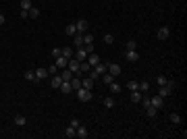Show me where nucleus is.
I'll return each instance as SVG.
<instances>
[{"mask_svg": "<svg viewBox=\"0 0 187 139\" xmlns=\"http://www.w3.org/2000/svg\"><path fill=\"white\" fill-rule=\"evenodd\" d=\"M175 87H177V83H175V81H166V85H160V87H158V96L168 98L171 93H173Z\"/></svg>", "mask_w": 187, "mask_h": 139, "instance_id": "obj_1", "label": "nucleus"}, {"mask_svg": "<svg viewBox=\"0 0 187 139\" xmlns=\"http://www.w3.org/2000/svg\"><path fill=\"white\" fill-rule=\"evenodd\" d=\"M67 69H71L75 75L81 77V63H79V60H75V58H69V60H67Z\"/></svg>", "mask_w": 187, "mask_h": 139, "instance_id": "obj_2", "label": "nucleus"}, {"mask_svg": "<svg viewBox=\"0 0 187 139\" xmlns=\"http://www.w3.org/2000/svg\"><path fill=\"white\" fill-rule=\"evenodd\" d=\"M75 93H77V98H79V100H83V102H90L91 96H94V93H91V89H85V87H79Z\"/></svg>", "mask_w": 187, "mask_h": 139, "instance_id": "obj_3", "label": "nucleus"}, {"mask_svg": "<svg viewBox=\"0 0 187 139\" xmlns=\"http://www.w3.org/2000/svg\"><path fill=\"white\" fill-rule=\"evenodd\" d=\"M87 50H85V46H81V48H75V54H73V58L75 60H79V63H83V60H87Z\"/></svg>", "mask_w": 187, "mask_h": 139, "instance_id": "obj_4", "label": "nucleus"}, {"mask_svg": "<svg viewBox=\"0 0 187 139\" xmlns=\"http://www.w3.org/2000/svg\"><path fill=\"white\" fill-rule=\"evenodd\" d=\"M106 73H110V75L114 77V79H117V77L121 75L123 71H121V67H118V64H114V63H108V64H106Z\"/></svg>", "mask_w": 187, "mask_h": 139, "instance_id": "obj_5", "label": "nucleus"}, {"mask_svg": "<svg viewBox=\"0 0 187 139\" xmlns=\"http://www.w3.org/2000/svg\"><path fill=\"white\" fill-rule=\"evenodd\" d=\"M44 79H48V69H46V67H38V69H35V81L40 83Z\"/></svg>", "mask_w": 187, "mask_h": 139, "instance_id": "obj_6", "label": "nucleus"}, {"mask_svg": "<svg viewBox=\"0 0 187 139\" xmlns=\"http://www.w3.org/2000/svg\"><path fill=\"white\" fill-rule=\"evenodd\" d=\"M168 35H171V29L166 27V25L158 27V31H156V37H158V40H168Z\"/></svg>", "mask_w": 187, "mask_h": 139, "instance_id": "obj_7", "label": "nucleus"}, {"mask_svg": "<svg viewBox=\"0 0 187 139\" xmlns=\"http://www.w3.org/2000/svg\"><path fill=\"white\" fill-rule=\"evenodd\" d=\"M75 137H79V139H87V137H90V131H87V129H85L83 125H79V127L75 129Z\"/></svg>", "mask_w": 187, "mask_h": 139, "instance_id": "obj_8", "label": "nucleus"}, {"mask_svg": "<svg viewBox=\"0 0 187 139\" xmlns=\"http://www.w3.org/2000/svg\"><path fill=\"white\" fill-rule=\"evenodd\" d=\"M125 58H127L129 63H137L139 60V52L137 50H127V52H125Z\"/></svg>", "mask_w": 187, "mask_h": 139, "instance_id": "obj_9", "label": "nucleus"}, {"mask_svg": "<svg viewBox=\"0 0 187 139\" xmlns=\"http://www.w3.org/2000/svg\"><path fill=\"white\" fill-rule=\"evenodd\" d=\"M75 27H77V33H85V31H87V21H85V19H77Z\"/></svg>", "mask_w": 187, "mask_h": 139, "instance_id": "obj_10", "label": "nucleus"}, {"mask_svg": "<svg viewBox=\"0 0 187 139\" xmlns=\"http://www.w3.org/2000/svg\"><path fill=\"white\" fill-rule=\"evenodd\" d=\"M150 102H152L154 108H158V110H160V108L164 106V98H162V96H154V98H150Z\"/></svg>", "mask_w": 187, "mask_h": 139, "instance_id": "obj_11", "label": "nucleus"}, {"mask_svg": "<svg viewBox=\"0 0 187 139\" xmlns=\"http://www.w3.org/2000/svg\"><path fill=\"white\" fill-rule=\"evenodd\" d=\"M87 63H90V67H91V69H94V67H96V64H100V63H102V60H100V56H98L96 52H91V54L87 56Z\"/></svg>", "mask_w": 187, "mask_h": 139, "instance_id": "obj_12", "label": "nucleus"}, {"mask_svg": "<svg viewBox=\"0 0 187 139\" xmlns=\"http://www.w3.org/2000/svg\"><path fill=\"white\" fill-rule=\"evenodd\" d=\"M94 85H96V81H94L91 77H85V79H81V87H85V89H94Z\"/></svg>", "mask_w": 187, "mask_h": 139, "instance_id": "obj_13", "label": "nucleus"}, {"mask_svg": "<svg viewBox=\"0 0 187 139\" xmlns=\"http://www.w3.org/2000/svg\"><path fill=\"white\" fill-rule=\"evenodd\" d=\"M60 83H62V77L58 75V73H56V75H52V79H50V85H52L54 89H58V87H60Z\"/></svg>", "mask_w": 187, "mask_h": 139, "instance_id": "obj_14", "label": "nucleus"}, {"mask_svg": "<svg viewBox=\"0 0 187 139\" xmlns=\"http://www.w3.org/2000/svg\"><path fill=\"white\" fill-rule=\"evenodd\" d=\"M58 89H60L62 93H67V96H69V93H73V87H71V81H62Z\"/></svg>", "mask_w": 187, "mask_h": 139, "instance_id": "obj_15", "label": "nucleus"}, {"mask_svg": "<svg viewBox=\"0 0 187 139\" xmlns=\"http://www.w3.org/2000/svg\"><path fill=\"white\" fill-rule=\"evenodd\" d=\"M60 77H62V81H71V79L75 77V73H73V71H71V69H62Z\"/></svg>", "mask_w": 187, "mask_h": 139, "instance_id": "obj_16", "label": "nucleus"}, {"mask_svg": "<svg viewBox=\"0 0 187 139\" xmlns=\"http://www.w3.org/2000/svg\"><path fill=\"white\" fill-rule=\"evenodd\" d=\"M73 46H75V48H81L83 46V33H75L73 35Z\"/></svg>", "mask_w": 187, "mask_h": 139, "instance_id": "obj_17", "label": "nucleus"}, {"mask_svg": "<svg viewBox=\"0 0 187 139\" xmlns=\"http://www.w3.org/2000/svg\"><path fill=\"white\" fill-rule=\"evenodd\" d=\"M71 87H73V91H77L79 87H81V77L79 75H75L73 79H71Z\"/></svg>", "mask_w": 187, "mask_h": 139, "instance_id": "obj_18", "label": "nucleus"}, {"mask_svg": "<svg viewBox=\"0 0 187 139\" xmlns=\"http://www.w3.org/2000/svg\"><path fill=\"white\" fill-rule=\"evenodd\" d=\"M141 98H144V93H141L139 89L131 91V100H133V104H139V102H141Z\"/></svg>", "mask_w": 187, "mask_h": 139, "instance_id": "obj_19", "label": "nucleus"}, {"mask_svg": "<svg viewBox=\"0 0 187 139\" xmlns=\"http://www.w3.org/2000/svg\"><path fill=\"white\" fill-rule=\"evenodd\" d=\"M23 77H25V81H33V83H38V81H35V71H25V73H23Z\"/></svg>", "mask_w": 187, "mask_h": 139, "instance_id": "obj_20", "label": "nucleus"}, {"mask_svg": "<svg viewBox=\"0 0 187 139\" xmlns=\"http://www.w3.org/2000/svg\"><path fill=\"white\" fill-rule=\"evenodd\" d=\"M108 87H110V91H112V93H117V96L121 93V89H123V87H121V85H118L117 81H112V83H108Z\"/></svg>", "mask_w": 187, "mask_h": 139, "instance_id": "obj_21", "label": "nucleus"}, {"mask_svg": "<svg viewBox=\"0 0 187 139\" xmlns=\"http://www.w3.org/2000/svg\"><path fill=\"white\" fill-rule=\"evenodd\" d=\"M62 135H65V137L67 139H71V137H75V127H67V129H65V133H62Z\"/></svg>", "mask_w": 187, "mask_h": 139, "instance_id": "obj_22", "label": "nucleus"}, {"mask_svg": "<svg viewBox=\"0 0 187 139\" xmlns=\"http://www.w3.org/2000/svg\"><path fill=\"white\" fill-rule=\"evenodd\" d=\"M27 13H29V19H38V17H40V8H38V7H31Z\"/></svg>", "mask_w": 187, "mask_h": 139, "instance_id": "obj_23", "label": "nucleus"}, {"mask_svg": "<svg viewBox=\"0 0 187 139\" xmlns=\"http://www.w3.org/2000/svg\"><path fill=\"white\" fill-rule=\"evenodd\" d=\"M145 112H148V116H150V118H156V116H158V108H154V106H148V108H145Z\"/></svg>", "mask_w": 187, "mask_h": 139, "instance_id": "obj_24", "label": "nucleus"}, {"mask_svg": "<svg viewBox=\"0 0 187 139\" xmlns=\"http://www.w3.org/2000/svg\"><path fill=\"white\" fill-rule=\"evenodd\" d=\"M65 33H67V35H75V33H77L75 23H69V25H67V29H65Z\"/></svg>", "mask_w": 187, "mask_h": 139, "instance_id": "obj_25", "label": "nucleus"}, {"mask_svg": "<svg viewBox=\"0 0 187 139\" xmlns=\"http://www.w3.org/2000/svg\"><path fill=\"white\" fill-rule=\"evenodd\" d=\"M15 125L17 127H25L27 125V118L25 116H15Z\"/></svg>", "mask_w": 187, "mask_h": 139, "instance_id": "obj_26", "label": "nucleus"}, {"mask_svg": "<svg viewBox=\"0 0 187 139\" xmlns=\"http://www.w3.org/2000/svg\"><path fill=\"white\" fill-rule=\"evenodd\" d=\"M73 54H75V50L73 48H62V56L69 60V58H73Z\"/></svg>", "mask_w": 187, "mask_h": 139, "instance_id": "obj_27", "label": "nucleus"}, {"mask_svg": "<svg viewBox=\"0 0 187 139\" xmlns=\"http://www.w3.org/2000/svg\"><path fill=\"white\" fill-rule=\"evenodd\" d=\"M102 40H104V44L112 46V44H114V35H112V33H104V37H102Z\"/></svg>", "mask_w": 187, "mask_h": 139, "instance_id": "obj_28", "label": "nucleus"}, {"mask_svg": "<svg viewBox=\"0 0 187 139\" xmlns=\"http://www.w3.org/2000/svg\"><path fill=\"white\" fill-rule=\"evenodd\" d=\"M102 102H104L106 108H114V104H117V102H114V98H104Z\"/></svg>", "mask_w": 187, "mask_h": 139, "instance_id": "obj_29", "label": "nucleus"}, {"mask_svg": "<svg viewBox=\"0 0 187 139\" xmlns=\"http://www.w3.org/2000/svg\"><path fill=\"white\" fill-rule=\"evenodd\" d=\"M127 89H129V91H135V89H139V81H133V79H131V81L127 83Z\"/></svg>", "mask_w": 187, "mask_h": 139, "instance_id": "obj_30", "label": "nucleus"}, {"mask_svg": "<svg viewBox=\"0 0 187 139\" xmlns=\"http://www.w3.org/2000/svg\"><path fill=\"white\" fill-rule=\"evenodd\" d=\"M54 64H56V67H62V69H67V58H65V56H58Z\"/></svg>", "mask_w": 187, "mask_h": 139, "instance_id": "obj_31", "label": "nucleus"}, {"mask_svg": "<svg viewBox=\"0 0 187 139\" xmlns=\"http://www.w3.org/2000/svg\"><path fill=\"white\" fill-rule=\"evenodd\" d=\"M100 79H102L104 83H112V81H114V77H112L110 73H104V75H100Z\"/></svg>", "mask_w": 187, "mask_h": 139, "instance_id": "obj_32", "label": "nucleus"}, {"mask_svg": "<svg viewBox=\"0 0 187 139\" xmlns=\"http://www.w3.org/2000/svg\"><path fill=\"white\" fill-rule=\"evenodd\" d=\"M87 44H94V35L91 33H83V46H87Z\"/></svg>", "mask_w": 187, "mask_h": 139, "instance_id": "obj_33", "label": "nucleus"}, {"mask_svg": "<svg viewBox=\"0 0 187 139\" xmlns=\"http://www.w3.org/2000/svg\"><path fill=\"white\" fill-rule=\"evenodd\" d=\"M94 71H96L98 75H104V73H106V64H102V63L96 64V67H94Z\"/></svg>", "mask_w": 187, "mask_h": 139, "instance_id": "obj_34", "label": "nucleus"}, {"mask_svg": "<svg viewBox=\"0 0 187 139\" xmlns=\"http://www.w3.org/2000/svg\"><path fill=\"white\" fill-rule=\"evenodd\" d=\"M148 89H150V83H148V81H139V91H141V93H145Z\"/></svg>", "mask_w": 187, "mask_h": 139, "instance_id": "obj_35", "label": "nucleus"}, {"mask_svg": "<svg viewBox=\"0 0 187 139\" xmlns=\"http://www.w3.org/2000/svg\"><path fill=\"white\" fill-rule=\"evenodd\" d=\"M168 118H171V123H175V125H179L181 123V114H177V112H173Z\"/></svg>", "mask_w": 187, "mask_h": 139, "instance_id": "obj_36", "label": "nucleus"}, {"mask_svg": "<svg viewBox=\"0 0 187 139\" xmlns=\"http://www.w3.org/2000/svg\"><path fill=\"white\" fill-rule=\"evenodd\" d=\"M31 7H33V4H31V0H21V8H23V11H29Z\"/></svg>", "mask_w": 187, "mask_h": 139, "instance_id": "obj_37", "label": "nucleus"}, {"mask_svg": "<svg viewBox=\"0 0 187 139\" xmlns=\"http://www.w3.org/2000/svg\"><path fill=\"white\" fill-rule=\"evenodd\" d=\"M127 50H137V42L135 40H127Z\"/></svg>", "mask_w": 187, "mask_h": 139, "instance_id": "obj_38", "label": "nucleus"}, {"mask_svg": "<svg viewBox=\"0 0 187 139\" xmlns=\"http://www.w3.org/2000/svg\"><path fill=\"white\" fill-rule=\"evenodd\" d=\"M90 71H91L90 63H87V60H83V63H81V73H90Z\"/></svg>", "mask_w": 187, "mask_h": 139, "instance_id": "obj_39", "label": "nucleus"}, {"mask_svg": "<svg viewBox=\"0 0 187 139\" xmlns=\"http://www.w3.org/2000/svg\"><path fill=\"white\" fill-rule=\"evenodd\" d=\"M156 85H158V87H160V85H166V77L164 75H158V77H156Z\"/></svg>", "mask_w": 187, "mask_h": 139, "instance_id": "obj_40", "label": "nucleus"}, {"mask_svg": "<svg viewBox=\"0 0 187 139\" xmlns=\"http://www.w3.org/2000/svg\"><path fill=\"white\" fill-rule=\"evenodd\" d=\"M56 73H58V67H56V64H50L48 67V75H56Z\"/></svg>", "mask_w": 187, "mask_h": 139, "instance_id": "obj_41", "label": "nucleus"}, {"mask_svg": "<svg viewBox=\"0 0 187 139\" xmlns=\"http://www.w3.org/2000/svg\"><path fill=\"white\" fill-rule=\"evenodd\" d=\"M52 56H54V58L62 56V48H52Z\"/></svg>", "mask_w": 187, "mask_h": 139, "instance_id": "obj_42", "label": "nucleus"}, {"mask_svg": "<svg viewBox=\"0 0 187 139\" xmlns=\"http://www.w3.org/2000/svg\"><path fill=\"white\" fill-rule=\"evenodd\" d=\"M90 77H91V79H94V81H98V79H100V75H98V73H96V71H94V69L90 71Z\"/></svg>", "mask_w": 187, "mask_h": 139, "instance_id": "obj_43", "label": "nucleus"}, {"mask_svg": "<svg viewBox=\"0 0 187 139\" xmlns=\"http://www.w3.org/2000/svg\"><path fill=\"white\" fill-rule=\"evenodd\" d=\"M19 17H21V19H29V13H27V11H23V8H21Z\"/></svg>", "mask_w": 187, "mask_h": 139, "instance_id": "obj_44", "label": "nucleus"}, {"mask_svg": "<svg viewBox=\"0 0 187 139\" xmlns=\"http://www.w3.org/2000/svg\"><path fill=\"white\" fill-rule=\"evenodd\" d=\"M85 50H87V54H91L96 48H94V44H87V46H85Z\"/></svg>", "mask_w": 187, "mask_h": 139, "instance_id": "obj_45", "label": "nucleus"}, {"mask_svg": "<svg viewBox=\"0 0 187 139\" xmlns=\"http://www.w3.org/2000/svg\"><path fill=\"white\" fill-rule=\"evenodd\" d=\"M79 125H81V123H79L77 118H73V120H71V127H75V129H77V127H79Z\"/></svg>", "mask_w": 187, "mask_h": 139, "instance_id": "obj_46", "label": "nucleus"}, {"mask_svg": "<svg viewBox=\"0 0 187 139\" xmlns=\"http://www.w3.org/2000/svg\"><path fill=\"white\" fill-rule=\"evenodd\" d=\"M4 23H7V17H4V15L0 13V25H4Z\"/></svg>", "mask_w": 187, "mask_h": 139, "instance_id": "obj_47", "label": "nucleus"}]
</instances>
